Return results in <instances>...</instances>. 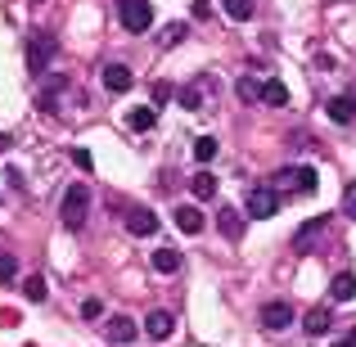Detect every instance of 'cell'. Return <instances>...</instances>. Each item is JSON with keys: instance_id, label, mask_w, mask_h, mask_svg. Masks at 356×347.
Wrapping results in <instances>:
<instances>
[{"instance_id": "cell-11", "label": "cell", "mask_w": 356, "mask_h": 347, "mask_svg": "<svg viewBox=\"0 0 356 347\" xmlns=\"http://www.w3.org/2000/svg\"><path fill=\"white\" fill-rule=\"evenodd\" d=\"M131 81H136V77H131L127 63H108V68H104V90H113V95H127Z\"/></svg>"}, {"instance_id": "cell-13", "label": "cell", "mask_w": 356, "mask_h": 347, "mask_svg": "<svg viewBox=\"0 0 356 347\" xmlns=\"http://www.w3.org/2000/svg\"><path fill=\"white\" fill-rule=\"evenodd\" d=\"M257 104H270V108H284L289 104V86L280 77H266L261 81V95H257Z\"/></svg>"}, {"instance_id": "cell-18", "label": "cell", "mask_w": 356, "mask_h": 347, "mask_svg": "<svg viewBox=\"0 0 356 347\" xmlns=\"http://www.w3.org/2000/svg\"><path fill=\"white\" fill-rule=\"evenodd\" d=\"M330 325H334V312H330V307H312V316L302 321V330H307V334L316 339V334H325Z\"/></svg>"}, {"instance_id": "cell-30", "label": "cell", "mask_w": 356, "mask_h": 347, "mask_svg": "<svg viewBox=\"0 0 356 347\" xmlns=\"http://www.w3.org/2000/svg\"><path fill=\"white\" fill-rule=\"evenodd\" d=\"M172 99V81H154V104H167Z\"/></svg>"}, {"instance_id": "cell-26", "label": "cell", "mask_w": 356, "mask_h": 347, "mask_svg": "<svg viewBox=\"0 0 356 347\" xmlns=\"http://www.w3.org/2000/svg\"><path fill=\"white\" fill-rule=\"evenodd\" d=\"M154 122H158V113H154V108H136V113H131V127H136V131H149Z\"/></svg>"}, {"instance_id": "cell-3", "label": "cell", "mask_w": 356, "mask_h": 347, "mask_svg": "<svg viewBox=\"0 0 356 347\" xmlns=\"http://www.w3.org/2000/svg\"><path fill=\"white\" fill-rule=\"evenodd\" d=\"M118 18H122L127 32L145 36L149 27H154V5H149V0H118Z\"/></svg>"}, {"instance_id": "cell-21", "label": "cell", "mask_w": 356, "mask_h": 347, "mask_svg": "<svg viewBox=\"0 0 356 347\" xmlns=\"http://www.w3.org/2000/svg\"><path fill=\"white\" fill-rule=\"evenodd\" d=\"M154 271H163V275L181 271V252H176V248H158L154 252Z\"/></svg>"}, {"instance_id": "cell-2", "label": "cell", "mask_w": 356, "mask_h": 347, "mask_svg": "<svg viewBox=\"0 0 356 347\" xmlns=\"http://www.w3.org/2000/svg\"><path fill=\"white\" fill-rule=\"evenodd\" d=\"M280 212V194L270 185H248L243 194V217H257V221H270Z\"/></svg>"}, {"instance_id": "cell-4", "label": "cell", "mask_w": 356, "mask_h": 347, "mask_svg": "<svg viewBox=\"0 0 356 347\" xmlns=\"http://www.w3.org/2000/svg\"><path fill=\"white\" fill-rule=\"evenodd\" d=\"M54 50H59V41H54L50 32H36L32 45H27V68H32V77H45L54 63Z\"/></svg>"}, {"instance_id": "cell-24", "label": "cell", "mask_w": 356, "mask_h": 347, "mask_svg": "<svg viewBox=\"0 0 356 347\" xmlns=\"http://www.w3.org/2000/svg\"><path fill=\"white\" fill-rule=\"evenodd\" d=\"M185 36H190V27H185V23H167V27H163V36H158V41H163L167 50H172V45H181Z\"/></svg>"}, {"instance_id": "cell-34", "label": "cell", "mask_w": 356, "mask_h": 347, "mask_svg": "<svg viewBox=\"0 0 356 347\" xmlns=\"http://www.w3.org/2000/svg\"><path fill=\"white\" fill-rule=\"evenodd\" d=\"M334 347H348V343H334Z\"/></svg>"}, {"instance_id": "cell-5", "label": "cell", "mask_w": 356, "mask_h": 347, "mask_svg": "<svg viewBox=\"0 0 356 347\" xmlns=\"http://www.w3.org/2000/svg\"><path fill=\"white\" fill-rule=\"evenodd\" d=\"M208 90H217V81H212V72H203L199 81H190V86H181V108H190V113H199V108L208 104Z\"/></svg>"}, {"instance_id": "cell-22", "label": "cell", "mask_w": 356, "mask_h": 347, "mask_svg": "<svg viewBox=\"0 0 356 347\" xmlns=\"http://www.w3.org/2000/svg\"><path fill=\"white\" fill-rule=\"evenodd\" d=\"M235 95L243 99V104H257V95H261V81H257V77H239V81H235Z\"/></svg>"}, {"instance_id": "cell-20", "label": "cell", "mask_w": 356, "mask_h": 347, "mask_svg": "<svg viewBox=\"0 0 356 347\" xmlns=\"http://www.w3.org/2000/svg\"><path fill=\"white\" fill-rule=\"evenodd\" d=\"M190 190H194V199H217V176H212V172H199L190 181Z\"/></svg>"}, {"instance_id": "cell-35", "label": "cell", "mask_w": 356, "mask_h": 347, "mask_svg": "<svg viewBox=\"0 0 356 347\" xmlns=\"http://www.w3.org/2000/svg\"><path fill=\"white\" fill-rule=\"evenodd\" d=\"M36 5H41V0H36Z\"/></svg>"}, {"instance_id": "cell-9", "label": "cell", "mask_w": 356, "mask_h": 347, "mask_svg": "<svg viewBox=\"0 0 356 347\" xmlns=\"http://www.w3.org/2000/svg\"><path fill=\"white\" fill-rule=\"evenodd\" d=\"M325 226H330V217H312V221H307L302 230L293 234V243H289V248H293V252H312V243H316V239L325 234Z\"/></svg>"}, {"instance_id": "cell-14", "label": "cell", "mask_w": 356, "mask_h": 347, "mask_svg": "<svg viewBox=\"0 0 356 347\" xmlns=\"http://www.w3.org/2000/svg\"><path fill=\"white\" fill-rule=\"evenodd\" d=\"M325 113H330V122L348 127V122H356V99L352 95H334L330 104H325Z\"/></svg>"}, {"instance_id": "cell-1", "label": "cell", "mask_w": 356, "mask_h": 347, "mask_svg": "<svg viewBox=\"0 0 356 347\" xmlns=\"http://www.w3.org/2000/svg\"><path fill=\"white\" fill-rule=\"evenodd\" d=\"M86 212H90V190L86 185H68L63 199H59V221L68 230H81L86 226Z\"/></svg>"}, {"instance_id": "cell-6", "label": "cell", "mask_w": 356, "mask_h": 347, "mask_svg": "<svg viewBox=\"0 0 356 347\" xmlns=\"http://www.w3.org/2000/svg\"><path fill=\"white\" fill-rule=\"evenodd\" d=\"M280 185H289L293 194H316V167H284L280 172Z\"/></svg>"}, {"instance_id": "cell-10", "label": "cell", "mask_w": 356, "mask_h": 347, "mask_svg": "<svg viewBox=\"0 0 356 347\" xmlns=\"http://www.w3.org/2000/svg\"><path fill=\"white\" fill-rule=\"evenodd\" d=\"M145 334H149V339H158V343L172 339V334H176V316L172 312H149L145 316Z\"/></svg>"}, {"instance_id": "cell-15", "label": "cell", "mask_w": 356, "mask_h": 347, "mask_svg": "<svg viewBox=\"0 0 356 347\" xmlns=\"http://www.w3.org/2000/svg\"><path fill=\"white\" fill-rule=\"evenodd\" d=\"M140 339V325L131 316H113L108 321V343H136Z\"/></svg>"}, {"instance_id": "cell-17", "label": "cell", "mask_w": 356, "mask_h": 347, "mask_svg": "<svg viewBox=\"0 0 356 347\" xmlns=\"http://www.w3.org/2000/svg\"><path fill=\"white\" fill-rule=\"evenodd\" d=\"M330 298H334V302H352V298H356V275H352V271H339V275H334Z\"/></svg>"}, {"instance_id": "cell-33", "label": "cell", "mask_w": 356, "mask_h": 347, "mask_svg": "<svg viewBox=\"0 0 356 347\" xmlns=\"http://www.w3.org/2000/svg\"><path fill=\"white\" fill-rule=\"evenodd\" d=\"M348 347H356V330H352V334H348Z\"/></svg>"}, {"instance_id": "cell-7", "label": "cell", "mask_w": 356, "mask_h": 347, "mask_svg": "<svg viewBox=\"0 0 356 347\" xmlns=\"http://www.w3.org/2000/svg\"><path fill=\"white\" fill-rule=\"evenodd\" d=\"M298 316H293V302H266L261 307V325H266V330H289V325H293Z\"/></svg>"}, {"instance_id": "cell-28", "label": "cell", "mask_w": 356, "mask_h": 347, "mask_svg": "<svg viewBox=\"0 0 356 347\" xmlns=\"http://www.w3.org/2000/svg\"><path fill=\"white\" fill-rule=\"evenodd\" d=\"M81 316H86V321H99V316H104V302H99V298H86V302H81Z\"/></svg>"}, {"instance_id": "cell-19", "label": "cell", "mask_w": 356, "mask_h": 347, "mask_svg": "<svg viewBox=\"0 0 356 347\" xmlns=\"http://www.w3.org/2000/svg\"><path fill=\"white\" fill-rule=\"evenodd\" d=\"M23 298L41 307L45 298H50V284H45V275H27V280H23Z\"/></svg>"}, {"instance_id": "cell-16", "label": "cell", "mask_w": 356, "mask_h": 347, "mask_svg": "<svg viewBox=\"0 0 356 347\" xmlns=\"http://www.w3.org/2000/svg\"><path fill=\"white\" fill-rule=\"evenodd\" d=\"M176 230L181 234H203V212L194 208V203H181V208H176Z\"/></svg>"}, {"instance_id": "cell-27", "label": "cell", "mask_w": 356, "mask_h": 347, "mask_svg": "<svg viewBox=\"0 0 356 347\" xmlns=\"http://www.w3.org/2000/svg\"><path fill=\"white\" fill-rule=\"evenodd\" d=\"M343 212H348V217L356 221V181L343 185Z\"/></svg>"}, {"instance_id": "cell-25", "label": "cell", "mask_w": 356, "mask_h": 347, "mask_svg": "<svg viewBox=\"0 0 356 347\" xmlns=\"http://www.w3.org/2000/svg\"><path fill=\"white\" fill-rule=\"evenodd\" d=\"M221 5H226V14L235 18V23H248L252 18V0H221Z\"/></svg>"}, {"instance_id": "cell-32", "label": "cell", "mask_w": 356, "mask_h": 347, "mask_svg": "<svg viewBox=\"0 0 356 347\" xmlns=\"http://www.w3.org/2000/svg\"><path fill=\"white\" fill-rule=\"evenodd\" d=\"M9 145H14V136H5V131H0V154H5Z\"/></svg>"}, {"instance_id": "cell-29", "label": "cell", "mask_w": 356, "mask_h": 347, "mask_svg": "<svg viewBox=\"0 0 356 347\" xmlns=\"http://www.w3.org/2000/svg\"><path fill=\"white\" fill-rule=\"evenodd\" d=\"M14 271H18V261L9 257V252H0V284H5V280H14Z\"/></svg>"}, {"instance_id": "cell-23", "label": "cell", "mask_w": 356, "mask_h": 347, "mask_svg": "<svg viewBox=\"0 0 356 347\" xmlns=\"http://www.w3.org/2000/svg\"><path fill=\"white\" fill-rule=\"evenodd\" d=\"M194 158H199V163H212V158H217V140L212 136H194Z\"/></svg>"}, {"instance_id": "cell-31", "label": "cell", "mask_w": 356, "mask_h": 347, "mask_svg": "<svg viewBox=\"0 0 356 347\" xmlns=\"http://www.w3.org/2000/svg\"><path fill=\"white\" fill-rule=\"evenodd\" d=\"M72 163H77L81 172H90V154H86V149H72Z\"/></svg>"}, {"instance_id": "cell-12", "label": "cell", "mask_w": 356, "mask_h": 347, "mask_svg": "<svg viewBox=\"0 0 356 347\" xmlns=\"http://www.w3.org/2000/svg\"><path fill=\"white\" fill-rule=\"evenodd\" d=\"M127 230L140 234V239H145V234H158V217H154L149 208H131V212H127Z\"/></svg>"}, {"instance_id": "cell-8", "label": "cell", "mask_w": 356, "mask_h": 347, "mask_svg": "<svg viewBox=\"0 0 356 347\" xmlns=\"http://www.w3.org/2000/svg\"><path fill=\"white\" fill-rule=\"evenodd\" d=\"M217 230L226 234L230 243H239V239H243V212L230 208V203H221V208H217Z\"/></svg>"}]
</instances>
